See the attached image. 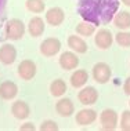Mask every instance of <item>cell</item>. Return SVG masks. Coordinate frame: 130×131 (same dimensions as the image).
<instances>
[{
  "mask_svg": "<svg viewBox=\"0 0 130 131\" xmlns=\"http://www.w3.org/2000/svg\"><path fill=\"white\" fill-rule=\"evenodd\" d=\"M119 4V0H80L78 13L83 21L93 24L94 26L107 25L114 19Z\"/></svg>",
  "mask_w": 130,
  "mask_h": 131,
  "instance_id": "6da1fadb",
  "label": "cell"
},
{
  "mask_svg": "<svg viewBox=\"0 0 130 131\" xmlns=\"http://www.w3.org/2000/svg\"><path fill=\"white\" fill-rule=\"evenodd\" d=\"M24 33H25V25L24 22L18 18H13L7 21L6 28H4V35L10 40H19L22 39Z\"/></svg>",
  "mask_w": 130,
  "mask_h": 131,
  "instance_id": "7a4b0ae2",
  "label": "cell"
},
{
  "mask_svg": "<svg viewBox=\"0 0 130 131\" xmlns=\"http://www.w3.org/2000/svg\"><path fill=\"white\" fill-rule=\"evenodd\" d=\"M100 123L103 130L112 131L118 128V113L114 109H104L100 115Z\"/></svg>",
  "mask_w": 130,
  "mask_h": 131,
  "instance_id": "3957f363",
  "label": "cell"
},
{
  "mask_svg": "<svg viewBox=\"0 0 130 131\" xmlns=\"http://www.w3.org/2000/svg\"><path fill=\"white\" fill-rule=\"evenodd\" d=\"M112 70L109 68V65L105 62H98L93 66V79L100 84L108 83L111 79Z\"/></svg>",
  "mask_w": 130,
  "mask_h": 131,
  "instance_id": "277c9868",
  "label": "cell"
},
{
  "mask_svg": "<svg viewBox=\"0 0 130 131\" xmlns=\"http://www.w3.org/2000/svg\"><path fill=\"white\" fill-rule=\"evenodd\" d=\"M61 50V41L57 37H47L42 41L40 44V52L44 57H54Z\"/></svg>",
  "mask_w": 130,
  "mask_h": 131,
  "instance_id": "5b68a950",
  "label": "cell"
},
{
  "mask_svg": "<svg viewBox=\"0 0 130 131\" xmlns=\"http://www.w3.org/2000/svg\"><path fill=\"white\" fill-rule=\"evenodd\" d=\"M94 43L98 48H101V50H107V48H109L112 43H114V35L111 33L109 29H107V28H103V29H100L96 33V36H94Z\"/></svg>",
  "mask_w": 130,
  "mask_h": 131,
  "instance_id": "8992f818",
  "label": "cell"
},
{
  "mask_svg": "<svg viewBox=\"0 0 130 131\" xmlns=\"http://www.w3.org/2000/svg\"><path fill=\"white\" fill-rule=\"evenodd\" d=\"M36 63L32 59H24L18 65V76L22 80H32L36 76Z\"/></svg>",
  "mask_w": 130,
  "mask_h": 131,
  "instance_id": "52a82bcc",
  "label": "cell"
},
{
  "mask_svg": "<svg viewBox=\"0 0 130 131\" xmlns=\"http://www.w3.org/2000/svg\"><path fill=\"white\" fill-rule=\"evenodd\" d=\"M78 100L82 105H93V104H96L97 100H98V91L94 87L87 86V87L82 88V90L79 91Z\"/></svg>",
  "mask_w": 130,
  "mask_h": 131,
  "instance_id": "ba28073f",
  "label": "cell"
},
{
  "mask_svg": "<svg viewBox=\"0 0 130 131\" xmlns=\"http://www.w3.org/2000/svg\"><path fill=\"white\" fill-rule=\"evenodd\" d=\"M79 65V58L75 52L72 51H65L59 55V66L65 70H72L76 69Z\"/></svg>",
  "mask_w": 130,
  "mask_h": 131,
  "instance_id": "9c48e42d",
  "label": "cell"
},
{
  "mask_svg": "<svg viewBox=\"0 0 130 131\" xmlns=\"http://www.w3.org/2000/svg\"><path fill=\"white\" fill-rule=\"evenodd\" d=\"M65 19V13L59 7H51L46 13V22L51 26H58L64 22Z\"/></svg>",
  "mask_w": 130,
  "mask_h": 131,
  "instance_id": "30bf717a",
  "label": "cell"
},
{
  "mask_svg": "<svg viewBox=\"0 0 130 131\" xmlns=\"http://www.w3.org/2000/svg\"><path fill=\"white\" fill-rule=\"evenodd\" d=\"M17 59V50L13 44H3L0 47V62L4 65H11Z\"/></svg>",
  "mask_w": 130,
  "mask_h": 131,
  "instance_id": "8fae6325",
  "label": "cell"
},
{
  "mask_svg": "<svg viewBox=\"0 0 130 131\" xmlns=\"http://www.w3.org/2000/svg\"><path fill=\"white\" fill-rule=\"evenodd\" d=\"M75 120L79 126H90L97 120V112L94 109H82L76 113Z\"/></svg>",
  "mask_w": 130,
  "mask_h": 131,
  "instance_id": "7c38bea8",
  "label": "cell"
},
{
  "mask_svg": "<svg viewBox=\"0 0 130 131\" xmlns=\"http://www.w3.org/2000/svg\"><path fill=\"white\" fill-rule=\"evenodd\" d=\"M11 113L15 119H19V120H24L26 117H29L31 115V108L29 105L26 104L25 101H15L14 104L11 105Z\"/></svg>",
  "mask_w": 130,
  "mask_h": 131,
  "instance_id": "4fadbf2b",
  "label": "cell"
},
{
  "mask_svg": "<svg viewBox=\"0 0 130 131\" xmlns=\"http://www.w3.org/2000/svg\"><path fill=\"white\" fill-rule=\"evenodd\" d=\"M55 111L62 117H69L75 112V105H73V102L69 98H61L55 104Z\"/></svg>",
  "mask_w": 130,
  "mask_h": 131,
  "instance_id": "5bb4252c",
  "label": "cell"
},
{
  "mask_svg": "<svg viewBox=\"0 0 130 131\" xmlns=\"http://www.w3.org/2000/svg\"><path fill=\"white\" fill-rule=\"evenodd\" d=\"M17 94H18V86H17L14 81H3L2 84H0V97L3 98V100L6 101H10L13 100V98L17 97Z\"/></svg>",
  "mask_w": 130,
  "mask_h": 131,
  "instance_id": "9a60e30c",
  "label": "cell"
},
{
  "mask_svg": "<svg viewBox=\"0 0 130 131\" xmlns=\"http://www.w3.org/2000/svg\"><path fill=\"white\" fill-rule=\"evenodd\" d=\"M44 29H46V24H44L43 18H40V17H33V18H31L29 24H28V32H29L31 36H33V37L42 36Z\"/></svg>",
  "mask_w": 130,
  "mask_h": 131,
  "instance_id": "2e32d148",
  "label": "cell"
},
{
  "mask_svg": "<svg viewBox=\"0 0 130 131\" xmlns=\"http://www.w3.org/2000/svg\"><path fill=\"white\" fill-rule=\"evenodd\" d=\"M68 47H71L78 54H85V52H87V43L82 37L76 36V35H72V36L68 37Z\"/></svg>",
  "mask_w": 130,
  "mask_h": 131,
  "instance_id": "e0dca14e",
  "label": "cell"
},
{
  "mask_svg": "<svg viewBox=\"0 0 130 131\" xmlns=\"http://www.w3.org/2000/svg\"><path fill=\"white\" fill-rule=\"evenodd\" d=\"M87 80H89V73H87V70H85V69L75 70L71 76V84H72L73 88L83 87L87 83Z\"/></svg>",
  "mask_w": 130,
  "mask_h": 131,
  "instance_id": "ac0fdd59",
  "label": "cell"
},
{
  "mask_svg": "<svg viewBox=\"0 0 130 131\" xmlns=\"http://www.w3.org/2000/svg\"><path fill=\"white\" fill-rule=\"evenodd\" d=\"M114 24H115V26L122 30L129 29L130 28V13H127V11L116 13L114 17Z\"/></svg>",
  "mask_w": 130,
  "mask_h": 131,
  "instance_id": "d6986e66",
  "label": "cell"
},
{
  "mask_svg": "<svg viewBox=\"0 0 130 131\" xmlns=\"http://www.w3.org/2000/svg\"><path fill=\"white\" fill-rule=\"evenodd\" d=\"M50 93L54 97H62L66 93V83L62 79H55L50 84Z\"/></svg>",
  "mask_w": 130,
  "mask_h": 131,
  "instance_id": "ffe728a7",
  "label": "cell"
},
{
  "mask_svg": "<svg viewBox=\"0 0 130 131\" xmlns=\"http://www.w3.org/2000/svg\"><path fill=\"white\" fill-rule=\"evenodd\" d=\"M76 33L80 35V36L89 37L91 35L96 33V26H94L93 24L87 22V21H83V22H80L76 25Z\"/></svg>",
  "mask_w": 130,
  "mask_h": 131,
  "instance_id": "44dd1931",
  "label": "cell"
},
{
  "mask_svg": "<svg viewBox=\"0 0 130 131\" xmlns=\"http://www.w3.org/2000/svg\"><path fill=\"white\" fill-rule=\"evenodd\" d=\"M26 8L29 11H32L35 14H39V13H43L44 8H46V3L43 0H26Z\"/></svg>",
  "mask_w": 130,
  "mask_h": 131,
  "instance_id": "7402d4cb",
  "label": "cell"
},
{
  "mask_svg": "<svg viewBox=\"0 0 130 131\" xmlns=\"http://www.w3.org/2000/svg\"><path fill=\"white\" fill-rule=\"evenodd\" d=\"M115 41L121 47H130V33L129 32H119L115 35Z\"/></svg>",
  "mask_w": 130,
  "mask_h": 131,
  "instance_id": "603a6c76",
  "label": "cell"
},
{
  "mask_svg": "<svg viewBox=\"0 0 130 131\" xmlns=\"http://www.w3.org/2000/svg\"><path fill=\"white\" fill-rule=\"evenodd\" d=\"M121 128L123 131H130V111H125L121 117Z\"/></svg>",
  "mask_w": 130,
  "mask_h": 131,
  "instance_id": "cb8c5ba5",
  "label": "cell"
},
{
  "mask_svg": "<svg viewBox=\"0 0 130 131\" xmlns=\"http://www.w3.org/2000/svg\"><path fill=\"white\" fill-rule=\"evenodd\" d=\"M39 128L42 131H57L58 130V124L54 122V120H46L40 124Z\"/></svg>",
  "mask_w": 130,
  "mask_h": 131,
  "instance_id": "d4e9b609",
  "label": "cell"
},
{
  "mask_svg": "<svg viewBox=\"0 0 130 131\" xmlns=\"http://www.w3.org/2000/svg\"><path fill=\"white\" fill-rule=\"evenodd\" d=\"M19 130L21 131H33L35 126H33V123H24V124L19 127Z\"/></svg>",
  "mask_w": 130,
  "mask_h": 131,
  "instance_id": "484cf974",
  "label": "cell"
},
{
  "mask_svg": "<svg viewBox=\"0 0 130 131\" xmlns=\"http://www.w3.org/2000/svg\"><path fill=\"white\" fill-rule=\"evenodd\" d=\"M123 91H125V94H127L129 97H130V77H127L125 81V84H123Z\"/></svg>",
  "mask_w": 130,
  "mask_h": 131,
  "instance_id": "4316f807",
  "label": "cell"
},
{
  "mask_svg": "<svg viewBox=\"0 0 130 131\" xmlns=\"http://www.w3.org/2000/svg\"><path fill=\"white\" fill-rule=\"evenodd\" d=\"M6 2L7 0H0V18H2V15H3V10H4V6H6Z\"/></svg>",
  "mask_w": 130,
  "mask_h": 131,
  "instance_id": "83f0119b",
  "label": "cell"
},
{
  "mask_svg": "<svg viewBox=\"0 0 130 131\" xmlns=\"http://www.w3.org/2000/svg\"><path fill=\"white\" fill-rule=\"evenodd\" d=\"M122 3H123L125 6H127V7H130V0H122Z\"/></svg>",
  "mask_w": 130,
  "mask_h": 131,
  "instance_id": "f1b7e54d",
  "label": "cell"
},
{
  "mask_svg": "<svg viewBox=\"0 0 130 131\" xmlns=\"http://www.w3.org/2000/svg\"><path fill=\"white\" fill-rule=\"evenodd\" d=\"M129 105H130V102H129Z\"/></svg>",
  "mask_w": 130,
  "mask_h": 131,
  "instance_id": "f546056e",
  "label": "cell"
}]
</instances>
